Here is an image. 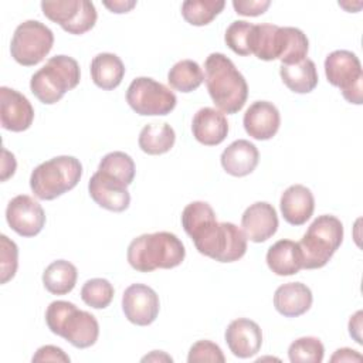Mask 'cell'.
<instances>
[{
    "label": "cell",
    "instance_id": "1",
    "mask_svg": "<svg viewBox=\"0 0 363 363\" xmlns=\"http://www.w3.org/2000/svg\"><path fill=\"white\" fill-rule=\"evenodd\" d=\"M182 225L196 250L218 262H234L247 251V237L233 223H218L211 206L193 201L182 213Z\"/></svg>",
    "mask_w": 363,
    "mask_h": 363
},
{
    "label": "cell",
    "instance_id": "2",
    "mask_svg": "<svg viewBox=\"0 0 363 363\" xmlns=\"http://www.w3.org/2000/svg\"><path fill=\"white\" fill-rule=\"evenodd\" d=\"M204 81L214 105L227 115L242 109L248 85L234 62L221 52H211L204 62Z\"/></svg>",
    "mask_w": 363,
    "mask_h": 363
},
{
    "label": "cell",
    "instance_id": "3",
    "mask_svg": "<svg viewBox=\"0 0 363 363\" xmlns=\"http://www.w3.org/2000/svg\"><path fill=\"white\" fill-rule=\"evenodd\" d=\"M126 257L133 269L152 272L157 268L170 269L179 267L186 257V250L173 233L157 231L133 238L128 247Z\"/></svg>",
    "mask_w": 363,
    "mask_h": 363
},
{
    "label": "cell",
    "instance_id": "4",
    "mask_svg": "<svg viewBox=\"0 0 363 363\" xmlns=\"http://www.w3.org/2000/svg\"><path fill=\"white\" fill-rule=\"evenodd\" d=\"M45 323L54 335L64 337L78 349L95 345L99 336L96 318L68 301L51 302L45 311Z\"/></svg>",
    "mask_w": 363,
    "mask_h": 363
},
{
    "label": "cell",
    "instance_id": "5",
    "mask_svg": "<svg viewBox=\"0 0 363 363\" xmlns=\"http://www.w3.org/2000/svg\"><path fill=\"white\" fill-rule=\"evenodd\" d=\"M79 79L81 69L78 62L68 55H55L31 75L30 89L40 102L52 105L65 92L74 89Z\"/></svg>",
    "mask_w": 363,
    "mask_h": 363
},
{
    "label": "cell",
    "instance_id": "6",
    "mask_svg": "<svg viewBox=\"0 0 363 363\" xmlns=\"http://www.w3.org/2000/svg\"><path fill=\"white\" fill-rule=\"evenodd\" d=\"M82 176V164L74 156H57L38 164L30 176V187L40 200H54L74 189Z\"/></svg>",
    "mask_w": 363,
    "mask_h": 363
},
{
    "label": "cell",
    "instance_id": "7",
    "mask_svg": "<svg viewBox=\"0 0 363 363\" xmlns=\"http://www.w3.org/2000/svg\"><path fill=\"white\" fill-rule=\"evenodd\" d=\"M343 241V224L330 214L316 217L298 242L302 251L303 268L325 267Z\"/></svg>",
    "mask_w": 363,
    "mask_h": 363
},
{
    "label": "cell",
    "instance_id": "8",
    "mask_svg": "<svg viewBox=\"0 0 363 363\" xmlns=\"http://www.w3.org/2000/svg\"><path fill=\"white\" fill-rule=\"evenodd\" d=\"M52 44L54 34L45 24L38 20H27L14 30L10 52L20 65L33 67L47 57Z\"/></svg>",
    "mask_w": 363,
    "mask_h": 363
},
{
    "label": "cell",
    "instance_id": "9",
    "mask_svg": "<svg viewBox=\"0 0 363 363\" xmlns=\"http://www.w3.org/2000/svg\"><path fill=\"white\" fill-rule=\"evenodd\" d=\"M325 75L329 84L342 91L343 98L360 105L363 102V71L357 55L347 50H336L325 60Z\"/></svg>",
    "mask_w": 363,
    "mask_h": 363
},
{
    "label": "cell",
    "instance_id": "10",
    "mask_svg": "<svg viewBox=\"0 0 363 363\" xmlns=\"http://www.w3.org/2000/svg\"><path fill=\"white\" fill-rule=\"evenodd\" d=\"M126 102L142 116H163L174 109L177 98L162 82L149 77H138L128 86Z\"/></svg>",
    "mask_w": 363,
    "mask_h": 363
},
{
    "label": "cell",
    "instance_id": "11",
    "mask_svg": "<svg viewBox=\"0 0 363 363\" xmlns=\"http://www.w3.org/2000/svg\"><path fill=\"white\" fill-rule=\"evenodd\" d=\"M41 10L48 20L75 35L89 31L98 18L94 3L88 0H44L41 1Z\"/></svg>",
    "mask_w": 363,
    "mask_h": 363
},
{
    "label": "cell",
    "instance_id": "12",
    "mask_svg": "<svg viewBox=\"0 0 363 363\" xmlns=\"http://www.w3.org/2000/svg\"><path fill=\"white\" fill-rule=\"evenodd\" d=\"M6 220L21 237L37 235L45 224V213L38 201L27 194L13 197L6 208Z\"/></svg>",
    "mask_w": 363,
    "mask_h": 363
},
{
    "label": "cell",
    "instance_id": "13",
    "mask_svg": "<svg viewBox=\"0 0 363 363\" xmlns=\"http://www.w3.org/2000/svg\"><path fill=\"white\" fill-rule=\"evenodd\" d=\"M159 296L145 284L129 285L122 296V311L129 322L138 326L153 323L159 315Z\"/></svg>",
    "mask_w": 363,
    "mask_h": 363
},
{
    "label": "cell",
    "instance_id": "14",
    "mask_svg": "<svg viewBox=\"0 0 363 363\" xmlns=\"http://www.w3.org/2000/svg\"><path fill=\"white\" fill-rule=\"evenodd\" d=\"M88 191L91 199L102 208L121 213L129 207L130 194L128 186L119 179L96 170L89 182Z\"/></svg>",
    "mask_w": 363,
    "mask_h": 363
},
{
    "label": "cell",
    "instance_id": "15",
    "mask_svg": "<svg viewBox=\"0 0 363 363\" xmlns=\"http://www.w3.org/2000/svg\"><path fill=\"white\" fill-rule=\"evenodd\" d=\"M34 121V108L30 101L18 91L0 88V122L1 126L11 132L27 130Z\"/></svg>",
    "mask_w": 363,
    "mask_h": 363
},
{
    "label": "cell",
    "instance_id": "16",
    "mask_svg": "<svg viewBox=\"0 0 363 363\" xmlns=\"http://www.w3.org/2000/svg\"><path fill=\"white\" fill-rule=\"evenodd\" d=\"M278 214L272 204L257 201L247 207L241 217V227L247 240L264 242L278 230Z\"/></svg>",
    "mask_w": 363,
    "mask_h": 363
},
{
    "label": "cell",
    "instance_id": "17",
    "mask_svg": "<svg viewBox=\"0 0 363 363\" xmlns=\"http://www.w3.org/2000/svg\"><path fill=\"white\" fill-rule=\"evenodd\" d=\"M225 342L231 353L240 359H248L257 354L262 345V332L257 322L238 318L225 329Z\"/></svg>",
    "mask_w": 363,
    "mask_h": 363
},
{
    "label": "cell",
    "instance_id": "18",
    "mask_svg": "<svg viewBox=\"0 0 363 363\" xmlns=\"http://www.w3.org/2000/svg\"><path fill=\"white\" fill-rule=\"evenodd\" d=\"M242 123L251 138L268 140L277 135L281 125V115L272 102L255 101L245 111Z\"/></svg>",
    "mask_w": 363,
    "mask_h": 363
},
{
    "label": "cell",
    "instance_id": "19",
    "mask_svg": "<svg viewBox=\"0 0 363 363\" xmlns=\"http://www.w3.org/2000/svg\"><path fill=\"white\" fill-rule=\"evenodd\" d=\"M286 43V27L254 24L250 34V52L262 61L279 60Z\"/></svg>",
    "mask_w": 363,
    "mask_h": 363
},
{
    "label": "cell",
    "instance_id": "20",
    "mask_svg": "<svg viewBox=\"0 0 363 363\" xmlns=\"http://www.w3.org/2000/svg\"><path fill=\"white\" fill-rule=\"evenodd\" d=\"M191 132L201 145L217 146L227 138L228 122L221 111L204 106L194 113Z\"/></svg>",
    "mask_w": 363,
    "mask_h": 363
},
{
    "label": "cell",
    "instance_id": "21",
    "mask_svg": "<svg viewBox=\"0 0 363 363\" xmlns=\"http://www.w3.org/2000/svg\"><path fill=\"white\" fill-rule=\"evenodd\" d=\"M279 207L286 223L291 225H302L313 214L315 199L306 186L292 184L282 193Z\"/></svg>",
    "mask_w": 363,
    "mask_h": 363
},
{
    "label": "cell",
    "instance_id": "22",
    "mask_svg": "<svg viewBox=\"0 0 363 363\" xmlns=\"http://www.w3.org/2000/svg\"><path fill=\"white\" fill-rule=\"evenodd\" d=\"M223 169L234 176L244 177L254 172L259 160V152L254 143L247 139H238L230 143L221 153Z\"/></svg>",
    "mask_w": 363,
    "mask_h": 363
},
{
    "label": "cell",
    "instance_id": "23",
    "mask_svg": "<svg viewBox=\"0 0 363 363\" xmlns=\"http://www.w3.org/2000/svg\"><path fill=\"white\" fill-rule=\"evenodd\" d=\"M312 292L309 286L302 282H288L277 288L274 294L275 309L286 316L296 318L303 315L312 306Z\"/></svg>",
    "mask_w": 363,
    "mask_h": 363
},
{
    "label": "cell",
    "instance_id": "24",
    "mask_svg": "<svg viewBox=\"0 0 363 363\" xmlns=\"http://www.w3.org/2000/svg\"><path fill=\"white\" fill-rule=\"evenodd\" d=\"M267 264L269 269L279 277L298 274L303 268V258L299 244L292 240L277 241L267 252Z\"/></svg>",
    "mask_w": 363,
    "mask_h": 363
},
{
    "label": "cell",
    "instance_id": "25",
    "mask_svg": "<svg viewBox=\"0 0 363 363\" xmlns=\"http://www.w3.org/2000/svg\"><path fill=\"white\" fill-rule=\"evenodd\" d=\"M125 75L122 60L112 52H101L91 61V78L94 84L105 91L119 86Z\"/></svg>",
    "mask_w": 363,
    "mask_h": 363
},
{
    "label": "cell",
    "instance_id": "26",
    "mask_svg": "<svg viewBox=\"0 0 363 363\" xmlns=\"http://www.w3.org/2000/svg\"><path fill=\"white\" fill-rule=\"evenodd\" d=\"M279 75L282 82L296 94H308L318 85V71L312 60L305 58L298 64L281 65Z\"/></svg>",
    "mask_w": 363,
    "mask_h": 363
},
{
    "label": "cell",
    "instance_id": "27",
    "mask_svg": "<svg viewBox=\"0 0 363 363\" xmlns=\"http://www.w3.org/2000/svg\"><path fill=\"white\" fill-rule=\"evenodd\" d=\"M78 271L74 264L65 259L52 261L43 272V284L52 295H65L77 284Z\"/></svg>",
    "mask_w": 363,
    "mask_h": 363
},
{
    "label": "cell",
    "instance_id": "28",
    "mask_svg": "<svg viewBox=\"0 0 363 363\" xmlns=\"http://www.w3.org/2000/svg\"><path fill=\"white\" fill-rule=\"evenodd\" d=\"M176 140L174 129L163 123H147L139 133V147L147 155H163L169 152Z\"/></svg>",
    "mask_w": 363,
    "mask_h": 363
},
{
    "label": "cell",
    "instance_id": "29",
    "mask_svg": "<svg viewBox=\"0 0 363 363\" xmlns=\"http://www.w3.org/2000/svg\"><path fill=\"white\" fill-rule=\"evenodd\" d=\"M203 81L204 72L201 67L193 60H182L176 62L167 74V82L170 86L184 94L197 89Z\"/></svg>",
    "mask_w": 363,
    "mask_h": 363
},
{
    "label": "cell",
    "instance_id": "30",
    "mask_svg": "<svg viewBox=\"0 0 363 363\" xmlns=\"http://www.w3.org/2000/svg\"><path fill=\"white\" fill-rule=\"evenodd\" d=\"M225 6L223 0H186L182 4V16L191 26H207Z\"/></svg>",
    "mask_w": 363,
    "mask_h": 363
},
{
    "label": "cell",
    "instance_id": "31",
    "mask_svg": "<svg viewBox=\"0 0 363 363\" xmlns=\"http://www.w3.org/2000/svg\"><path fill=\"white\" fill-rule=\"evenodd\" d=\"M98 170L119 179L126 186L135 179V162L125 152H111L105 155L99 162Z\"/></svg>",
    "mask_w": 363,
    "mask_h": 363
},
{
    "label": "cell",
    "instance_id": "32",
    "mask_svg": "<svg viewBox=\"0 0 363 363\" xmlns=\"http://www.w3.org/2000/svg\"><path fill=\"white\" fill-rule=\"evenodd\" d=\"M323 354L325 347L320 339L313 336L299 337L288 347V356L292 363H320Z\"/></svg>",
    "mask_w": 363,
    "mask_h": 363
},
{
    "label": "cell",
    "instance_id": "33",
    "mask_svg": "<svg viewBox=\"0 0 363 363\" xmlns=\"http://www.w3.org/2000/svg\"><path fill=\"white\" fill-rule=\"evenodd\" d=\"M115 289L105 278L88 279L81 288V299L91 308L104 309L113 299Z\"/></svg>",
    "mask_w": 363,
    "mask_h": 363
},
{
    "label": "cell",
    "instance_id": "34",
    "mask_svg": "<svg viewBox=\"0 0 363 363\" xmlns=\"http://www.w3.org/2000/svg\"><path fill=\"white\" fill-rule=\"evenodd\" d=\"M309 50V41L306 34L296 27H286V43L284 54L279 58L282 65L298 64L306 58Z\"/></svg>",
    "mask_w": 363,
    "mask_h": 363
},
{
    "label": "cell",
    "instance_id": "35",
    "mask_svg": "<svg viewBox=\"0 0 363 363\" xmlns=\"http://www.w3.org/2000/svg\"><path fill=\"white\" fill-rule=\"evenodd\" d=\"M251 23L245 20H235L233 21L224 34V41L225 44L238 55L247 57L250 55V34L252 30Z\"/></svg>",
    "mask_w": 363,
    "mask_h": 363
},
{
    "label": "cell",
    "instance_id": "36",
    "mask_svg": "<svg viewBox=\"0 0 363 363\" xmlns=\"http://www.w3.org/2000/svg\"><path fill=\"white\" fill-rule=\"evenodd\" d=\"M0 264H1V284H6L10 281L18 267V248L13 240H10L7 235H0Z\"/></svg>",
    "mask_w": 363,
    "mask_h": 363
},
{
    "label": "cell",
    "instance_id": "37",
    "mask_svg": "<svg viewBox=\"0 0 363 363\" xmlns=\"http://www.w3.org/2000/svg\"><path fill=\"white\" fill-rule=\"evenodd\" d=\"M187 362L189 363H199V362L224 363L225 357L218 345L213 343L211 340H199L190 347Z\"/></svg>",
    "mask_w": 363,
    "mask_h": 363
},
{
    "label": "cell",
    "instance_id": "38",
    "mask_svg": "<svg viewBox=\"0 0 363 363\" xmlns=\"http://www.w3.org/2000/svg\"><path fill=\"white\" fill-rule=\"evenodd\" d=\"M269 0H234L233 7L237 14L247 16V17H255L259 14H264L267 9L269 7Z\"/></svg>",
    "mask_w": 363,
    "mask_h": 363
},
{
    "label": "cell",
    "instance_id": "39",
    "mask_svg": "<svg viewBox=\"0 0 363 363\" xmlns=\"http://www.w3.org/2000/svg\"><path fill=\"white\" fill-rule=\"evenodd\" d=\"M33 362H64V363H69V356L57 346L52 345H45L41 346L33 356L31 359Z\"/></svg>",
    "mask_w": 363,
    "mask_h": 363
},
{
    "label": "cell",
    "instance_id": "40",
    "mask_svg": "<svg viewBox=\"0 0 363 363\" xmlns=\"http://www.w3.org/2000/svg\"><path fill=\"white\" fill-rule=\"evenodd\" d=\"M17 163L14 159V155L10 153L7 149H3V163H1V182H6L9 177H11L16 172Z\"/></svg>",
    "mask_w": 363,
    "mask_h": 363
},
{
    "label": "cell",
    "instance_id": "41",
    "mask_svg": "<svg viewBox=\"0 0 363 363\" xmlns=\"http://www.w3.org/2000/svg\"><path fill=\"white\" fill-rule=\"evenodd\" d=\"M360 360H362V354L349 347L337 349L335 354L330 357V362H360Z\"/></svg>",
    "mask_w": 363,
    "mask_h": 363
},
{
    "label": "cell",
    "instance_id": "42",
    "mask_svg": "<svg viewBox=\"0 0 363 363\" xmlns=\"http://www.w3.org/2000/svg\"><path fill=\"white\" fill-rule=\"evenodd\" d=\"M360 332H362V311H357L349 320V333L350 336L359 343L362 345V336H360Z\"/></svg>",
    "mask_w": 363,
    "mask_h": 363
},
{
    "label": "cell",
    "instance_id": "43",
    "mask_svg": "<svg viewBox=\"0 0 363 363\" xmlns=\"http://www.w3.org/2000/svg\"><path fill=\"white\" fill-rule=\"evenodd\" d=\"M104 6L108 7L112 13H128L135 6H136V1H128V0H113V1H104Z\"/></svg>",
    "mask_w": 363,
    "mask_h": 363
},
{
    "label": "cell",
    "instance_id": "44",
    "mask_svg": "<svg viewBox=\"0 0 363 363\" xmlns=\"http://www.w3.org/2000/svg\"><path fill=\"white\" fill-rule=\"evenodd\" d=\"M146 360H155V362H160V360H166V362H172L173 359L170 357V356H167L166 353H163V352H157V350H153L149 356H145L143 359H142V362H146Z\"/></svg>",
    "mask_w": 363,
    "mask_h": 363
}]
</instances>
